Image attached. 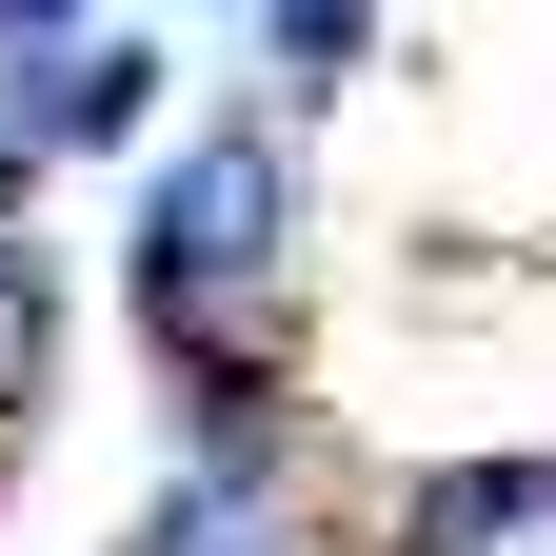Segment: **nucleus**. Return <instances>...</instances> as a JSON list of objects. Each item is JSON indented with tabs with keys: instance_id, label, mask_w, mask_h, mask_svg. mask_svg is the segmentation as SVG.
Here are the masks:
<instances>
[{
	"instance_id": "obj_8",
	"label": "nucleus",
	"mask_w": 556,
	"mask_h": 556,
	"mask_svg": "<svg viewBox=\"0 0 556 556\" xmlns=\"http://www.w3.org/2000/svg\"><path fill=\"white\" fill-rule=\"evenodd\" d=\"M239 21H258V0H239Z\"/></svg>"
},
{
	"instance_id": "obj_2",
	"label": "nucleus",
	"mask_w": 556,
	"mask_h": 556,
	"mask_svg": "<svg viewBox=\"0 0 556 556\" xmlns=\"http://www.w3.org/2000/svg\"><path fill=\"white\" fill-rule=\"evenodd\" d=\"M160 119V40H80V60H21V80H0V139H21V160H100V139H139Z\"/></svg>"
},
{
	"instance_id": "obj_6",
	"label": "nucleus",
	"mask_w": 556,
	"mask_h": 556,
	"mask_svg": "<svg viewBox=\"0 0 556 556\" xmlns=\"http://www.w3.org/2000/svg\"><path fill=\"white\" fill-rule=\"evenodd\" d=\"M239 556H318V536H299V517H278V536H239Z\"/></svg>"
},
{
	"instance_id": "obj_3",
	"label": "nucleus",
	"mask_w": 556,
	"mask_h": 556,
	"mask_svg": "<svg viewBox=\"0 0 556 556\" xmlns=\"http://www.w3.org/2000/svg\"><path fill=\"white\" fill-rule=\"evenodd\" d=\"M378 60V0H258V100H338Z\"/></svg>"
},
{
	"instance_id": "obj_1",
	"label": "nucleus",
	"mask_w": 556,
	"mask_h": 556,
	"mask_svg": "<svg viewBox=\"0 0 556 556\" xmlns=\"http://www.w3.org/2000/svg\"><path fill=\"white\" fill-rule=\"evenodd\" d=\"M119 299H139V358L299 338V139H278V100H219V119H199L160 179H139Z\"/></svg>"
},
{
	"instance_id": "obj_5",
	"label": "nucleus",
	"mask_w": 556,
	"mask_h": 556,
	"mask_svg": "<svg viewBox=\"0 0 556 556\" xmlns=\"http://www.w3.org/2000/svg\"><path fill=\"white\" fill-rule=\"evenodd\" d=\"M100 21H119V0H0V80H21V60H80Z\"/></svg>"
},
{
	"instance_id": "obj_4",
	"label": "nucleus",
	"mask_w": 556,
	"mask_h": 556,
	"mask_svg": "<svg viewBox=\"0 0 556 556\" xmlns=\"http://www.w3.org/2000/svg\"><path fill=\"white\" fill-rule=\"evenodd\" d=\"M40 378H60V258L0 219V438H21L40 417Z\"/></svg>"
},
{
	"instance_id": "obj_7",
	"label": "nucleus",
	"mask_w": 556,
	"mask_h": 556,
	"mask_svg": "<svg viewBox=\"0 0 556 556\" xmlns=\"http://www.w3.org/2000/svg\"><path fill=\"white\" fill-rule=\"evenodd\" d=\"M536 536H556V457H536Z\"/></svg>"
},
{
	"instance_id": "obj_9",
	"label": "nucleus",
	"mask_w": 556,
	"mask_h": 556,
	"mask_svg": "<svg viewBox=\"0 0 556 556\" xmlns=\"http://www.w3.org/2000/svg\"><path fill=\"white\" fill-rule=\"evenodd\" d=\"M0 477H21V457H0Z\"/></svg>"
}]
</instances>
